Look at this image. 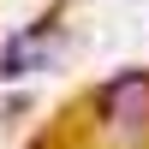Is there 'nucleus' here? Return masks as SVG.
Segmentation results:
<instances>
[{
	"label": "nucleus",
	"instance_id": "obj_1",
	"mask_svg": "<svg viewBox=\"0 0 149 149\" xmlns=\"http://www.w3.org/2000/svg\"><path fill=\"white\" fill-rule=\"evenodd\" d=\"M95 143L102 149L149 143V72H119L95 90Z\"/></svg>",
	"mask_w": 149,
	"mask_h": 149
},
{
	"label": "nucleus",
	"instance_id": "obj_3",
	"mask_svg": "<svg viewBox=\"0 0 149 149\" xmlns=\"http://www.w3.org/2000/svg\"><path fill=\"white\" fill-rule=\"evenodd\" d=\"M36 149H48V143H36Z\"/></svg>",
	"mask_w": 149,
	"mask_h": 149
},
{
	"label": "nucleus",
	"instance_id": "obj_2",
	"mask_svg": "<svg viewBox=\"0 0 149 149\" xmlns=\"http://www.w3.org/2000/svg\"><path fill=\"white\" fill-rule=\"evenodd\" d=\"M54 12H48V18L42 24H30V30H18V36H12V48H6V54H0V78H18V72H36V66H42V60H48V36H54Z\"/></svg>",
	"mask_w": 149,
	"mask_h": 149
}]
</instances>
